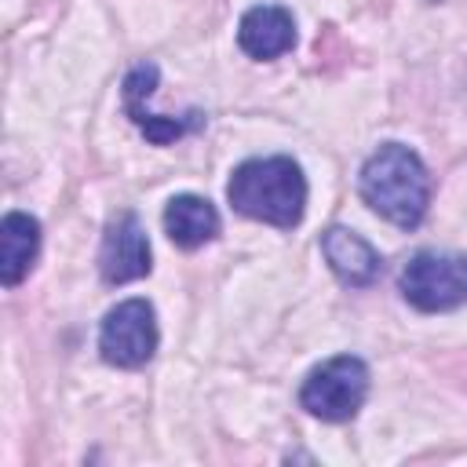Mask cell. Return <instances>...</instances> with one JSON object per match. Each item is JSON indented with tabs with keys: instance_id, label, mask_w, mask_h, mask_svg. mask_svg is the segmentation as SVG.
Here are the masks:
<instances>
[{
	"instance_id": "3957f363",
	"label": "cell",
	"mask_w": 467,
	"mask_h": 467,
	"mask_svg": "<svg viewBox=\"0 0 467 467\" xmlns=\"http://www.w3.org/2000/svg\"><path fill=\"white\" fill-rule=\"evenodd\" d=\"M398 292L420 314H445V310L463 306L467 303V255L441 252V248L416 252L398 274Z\"/></svg>"
},
{
	"instance_id": "ba28073f",
	"label": "cell",
	"mask_w": 467,
	"mask_h": 467,
	"mask_svg": "<svg viewBox=\"0 0 467 467\" xmlns=\"http://www.w3.org/2000/svg\"><path fill=\"white\" fill-rule=\"evenodd\" d=\"M321 255H325L328 270L350 288H368L383 270L379 252L350 226H328L321 234Z\"/></svg>"
},
{
	"instance_id": "5b68a950",
	"label": "cell",
	"mask_w": 467,
	"mask_h": 467,
	"mask_svg": "<svg viewBox=\"0 0 467 467\" xmlns=\"http://www.w3.org/2000/svg\"><path fill=\"white\" fill-rule=\"evenodd\" d=\"M157 314L153 303L142 296L120 299L117 306L106 310L102 325H99V354L102 361L117 365V368H139L153 358L157 350Z\"/></svg>"
},
{
	"instance_id": "30bf717a",
	"label": "cell",
	"mask_w": 467,
	"mask_h": 467,
	"mask_svg": "<svg viewBox=\"0 0 467 467\" xmlns=\"http://www.w3.org/2000/svg\"><path fill=\"white\" fill-rule=\"evenodd\" d=\"M40 219L29 212H7L0 219V285L15 288L36 263Z\"/></svg>"
},
{
	"instance_id": "52a82bcc",
	"label": "cell",
	"mask_w": 467,
	"mask_h": 467,
	"mask_svg": "<svg viewBox=\"0 0 467 467\" xmlns=\"http://www.w3.org/2000/svg\"><path fill=\"white\" fill-rule=\"evenodd\" d=\"M237 47L248 58L270 62L296 47V18L277 4H255L237 22Z\"/></svg>"
},
{
	"instance_id": "9c48e42d",
	"label": "cell",
	"mask_w": 467,
	"mask_h": 467,
	"mask_svg": "<svg viewBox=\"0 0 467 467\" xmlns=\"http://www.w3.org/2000/svg\"><path fill=\"white\" fill-rule=\"evenodd\" d=\"M219 212L208 197L201 193H175L168 204H164V234L171 237V244L193 252L208 241L219 237Z\"/></svg>"
},
{
	"instance_id": "7a4b0ae2",
	"label": "cell",
	"mask_w": 467,
	"mask_h": 467,
	"mask_svg": "<svg viewBox=\"0 0 467 467\" xmlns=\"http://www.w3.org/2000/svg\"><path fill=\"white\" fill-rule=\"evenodd\" d=\"M361 201L398 230H416L431 204V171L405 142H383L358 175Z\"/></svg>"
},
{
	"instance_id": "277c9868",
	"label": "cell",
	"mask_w": 467,
	"mask_h": 467,
	"mask_svg": "<svg viewBox=\"0 0 467 467\" xmlns=\"http://www.w3.org/2000/svg\"><path fill=\"white\" fill-rule=\"evenodd\" d=\"M368 398V365L354 354H336L314 365L299 387V405L325 423H347Z\"/></svg>"
},
{
	"instance_id": "8992f818",
	"label": "cell",
	"mask_w": 467,
	"mask_h": 467,
	"mask_svg": "<svg viewBox=\"0 0 467 467\" xmlns=\"http://www.w3.org/2000/svg\"><path fill=\"white\" fill-rule=\"evenodd\" d=\"M150 241L135 212H120L106 223L99 248V274L106 285H131L150 274Z\"/></svg>"
},
{
	"instance_id": "6da1fadb",
	"label": "cell",
	"mask_w": 467,
	"mask_h": 467,
	"mask_svg": "<svg viewBox=\"0 0 467 467\" xmlns=\"http://www.w3.org/2000/svg\"><path fill=\"white\" fill-rule=\"evenodd\" d=\"M226 201L244 219L292 230L306 212V175L285 153L248 157L230 171Z\"/></svg>"
},
{
	"instance_id": "8fae6325",
	"label": "cell",
	"mask_w": 467,
	"mask_h": 467,
	"mask_svg": "<svg viewBox=\"0 0 467 467\" xmlns=\"http://www.w3.org/2000/svg\"><path fill=\"white\" fill-rule=\"evenodd\" d=\"M157 66L153 62H142V66H135L128 77H124V109H128V117L135 113V109H142V102L153 95V88H157Z\"/></svg>"
}]
</instances>
